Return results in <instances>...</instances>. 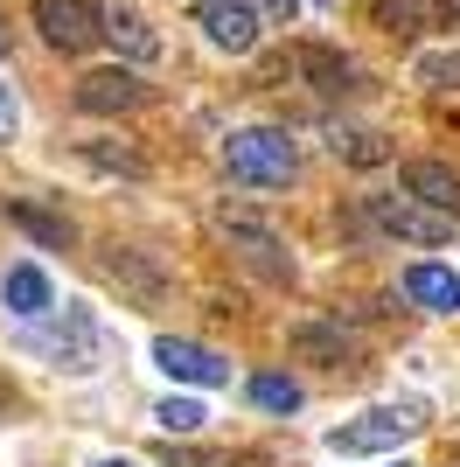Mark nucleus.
<instances>
[{
    "label": "nucleus",
    "mask_w": 460,
    "mask_h": 467,
    "mask_svg": "<svg viewBox=\"0 0 460 467\" xmlns=\"http://www.w3.org/2000/svg\"><path fill=\"white\" fill-rule=\"evenodd\" d=\"M363 216L377 223L383 237H398V244H446V237H454V223H460L454 210H433V202H419L412 189L363 195Z\"/></svg>",
    "instance_id": "obj_4"
},
{
    "label": "nucleus",
    "mask_w": 460,
    "mask_h": 467,
    "mask_svg": "<svg viewBox=\"0 0 460 467\" xmlns=\"http://www.w3.org/2000/svg\"><path fill=\"white\" fill-rule=\"evenodd\" d=\"M412 84H425V91H460V42L454 49H425V57L412 63Z\"/></svg>",
    "instance_id": "obj_18"
},
{
    "label": "nucleus",
    "mask_w": 460,
    "mask_h": 467,
    "mask_svg": "<svg viewBox=\"0 0 460 467\" xmlns=\"http://www.w3.org/2000/svg\"><path fill=\"white\" fill-rule=\"evenodd\" d=\"M153 426L168 432V440H189V432L210 426V411H203V398H189V390H168V398L153 405Z\"/></svg>",
    "instance_id": "obj_16"
},
{
    "label": "nucleus",
    "mask_w": 460,
    "mask_h": 467,
    "mask_svg": "<svg viewBox=\"0 0 460 467\" xmlns=\"http://www.w3.org/2000/svg\"><path fill=\"white\" fill-rule=\"evenodd\" d=\"M224 231H230V244L245 252L251 273H266L272 286H287V279H293V258H287V244H279L272 231H258L251 216H230V210H224Z\"/></svg>",
    "instance_id": "obj_12"
},
{
    "label": "nucleus",
    "mask_w": 460,
    "mask_h": 467,
    "mask_svg": "<svg viewBox=\"0 0 460 467\" xmlns=\"http://www.w3.org/2000/svg\"><path fill=\"white\" fill-rule=\"evenodd\" d=\"M251 405L272 411V419H287V411H300V384H293L287 370H266V377H251Z\"/></svg>",
    "instance_id": "obj_17"
},
{
    "label": "nucleus",
    "mask_w": 460,
    "mask_h": 467,
    "mask_svg": "<svg viewBox=\"0 0 460 467\" xmlns=\"http://www.w3.org/2000/svg\"><path fill=\"white\" fill-rule=\"evenodd\" d=\"M224 168L230 182H245V189H287L300 175V147H293L279 126H237L224 140Z\"/></svg>",
    "instance_id": "obj_1"
},
{
    "label": "nucleus",
    "mask_w": 460,
    "mask_h": 467,
    "mask_svg": "<svg viewBox=\"0 0 460 467\" xmlns=\"http://www.w3.org/2000/svg\"><path fill=\"white\" fill-rule=\"evenodd\" d=\"M91 467H140V461H126V453H119V461H91Z\"/></svg>",
    "instance_id": "obj_24"
},
{
    "label": "nucleus",
    "mask_w": 460,
    "mask_h": 467,
    "mask_svg": "<svg viewBox=\"0 0 460 467\" xmlns=\"http://www.w3.org/2000/svg\"><path fill=\"white\" fill-rule=\"evenodd\" d=\"M147 84L119 63V70H91V78H77V112H140L147 105Z\"/></svg>",
    "instance_id": "obj_11"
},
{
    "label": "nucleus",
    "mask_w": 460,
    "mask_h": 467,
    "mask_svg": "<svg viewBox=\"0 0 460 467\" xmlns=\"http://www.w3.org/2000/svg\"><path fill=\"white\" fill-rule=\"evenodd\" d=\"M0 57H7V28H0Z\"/></svg>",
    "instance_id": "obj_25"
},
{
    "label": "nucleus",
    "mask_w": 460,
    "mask_h": 467,
    "mask_svg": "<svg viewBox=\"0 0 460 467\" xmlns=\"http://www.w3.org/2000/svg\"><path fill=\"white\" fill-rule=\"evenodd\" d=\"M0 307L15 314V321H49V314H57V279L42 273L36 258H21V265H7V279H0Z\"/></svg>",
    "instance_id": "obj_10"
},
{
    "label": "nucleus",
    "mask_w": 460,
    "mask_h": 467,
    "mask_svg": "<svg viewBox=\"0 0 460 467\" xmlns=\"http://www.w3.org/2000/svg\"><path fill=\"white\" fill-rule=\"evenodd\" d=\"M370 21H377L383 36H398V42L454 36V28H460V0H377Z\"/></svg>",
    "instance_id": "obj_9"
},
{
    "label": "nucleus",
    "mask_w": 460,
    "mask_h": 467,
    "mask_svg": "<svg viewBox=\"0 0 460 467\" xmlns=\"http://www.w3.org/2000/svg\"><path fill=\"white\" fill-rule=\"evenodd\" d=\"M251 7H258L266 21H279V28H293V21H300V0H251Z\"/></svg>",
    "instance_id": "obj_23"
},
{
    "label": "nucleus",
    "mask_w": 460,
    "mask_h": 467,
    "mask_svg": "<svg viewBox=\"0 0 460 467\" xmlns=\"http://www.w3.org/2000/svg\"><path fill=\"white\" fill-rule=\"evenodd\" d=\"M293 342H300L307 356H321V363H349V342L335 328H314V321H300V328H293Z\"/></svg>",
    "instance_id": "obj_21"
},
{
    "label": "nucleus",
    "mask_w": 460,
    "mask_h": 467,
    "mask_svg": "<svg viewBox=\"0 0 460 467\" xmlns=\"http://www.w3.org/2000/svg\"><path fill=\"white\" fill-rule=\"evenodd\" d=\"M404 300L425 314H460V273L440 258H419V265H404Z\"/></svg>",
    "instance_id": "obj_13"
},
{
    "label": "nucleus",
    "mask_w": 460,
    "mask_h": 467,
    "mask_svg": "<svg viewBox=\"0 0 460 467\" xmlns=\"http://www.w3.org/2000/svg\"><path fill=\"white\" fill-rule=\"evenodd\" d=\"M84 161H91L98 175H126V182L147 175V161H140L133 147H98V140H91V147H84Z\"/></svg>",
    "instance_id": "obj_20"
},
{
    "label": "nucleus",
    "mask_w": 460,
    "mask_h": 467,
    "mask_svg": "<svg viewBox=\"0 0 460 467\" xmlns=\"http://www.w3.org/2000/svg\"><path fill=\"white\" fill-rule=\"evenodd\" d=\"M266 78L272 84H300V91H314V98H356L363 91V70H356L342 49H328V42H293Z\"/></svg>",
    "instance_id": "obj_3"
},
{
    "label": "nucleus",
    "mask_w": 460,
    "mask_h": 467,
    "mask_svg": "<svg viewBox=\"0 0 460 467\" xmlns=\"http://www.w3.org/2000/svg\"><path fill=\"white\" fill-rule=\"evenodd\" d=\"M28 15H36L42 42L63 49V57H84V49L105 42V7H91V0H36Z\"/></svg>",
    "instance_id": "obj_6"
},
{
    "label": "nucleus",
    "mask_w": 460,
    "mask_h": 467,
    "mask_svg": "<svg viewBox=\"0 0 460 467\" xmlns=\"http://www.w3.org/2000/svg\"><path fill=\"white\" fill-rule=\"evenodd\" d=\"M419 405H370L356 411V419H342V426L321 432L328 453H342V461H363V453H398L404 440H419Z\"/></svg>",
    "instance_id": "obj_2"
},
{
    "label": "nucleus",
    "mask_w": 460,
    "mask_h": 467,
    "mask_svg": "<svg viewBox=\"0 0 460 467\" xmlns=\"http://www.w3.org/2000/svg\"><path fill=\"white\" fill-rule=\"evenodd\" d=\"M15 133H21V91L0 78V140H15Z\"/></svg>",
    "instance_id": "obj_22"
},
{
    "label": "nucleus",
    "mask_w": 460,
    "mask_h": 467,
    "mask_svg": "<svg viewBox=\"0 0 460 467\" xmlns=\"http://www.w3.org/2000/svg\"><path fill=\"white\" fill-rule=\"evenodd\" d=\"M105 42H112L126 63H161V28H153L147 15H133V7H112V15H105Z\"/></svg>",
    "instance_id": "obj_14"
},
{
    "label": "nucleus",
    "mask_w": 460,
    "mask_h": 467,
    "mask_svg": "<svg viewBox=\"0 0 460 467\" xmlns=\"http://www.w3.org/2000/svg\"><path fill=\"white\" fill-rule=\"evenodd\" d=\"M153 370L168 377V384H189V390H224L230 356L203 349V342H182V335H153Z\"/></svg>",
    "instance_id": "obj_8"
},
{
    "label": "nucleus",
    "mask_w": 460,
    "mask_h": 467,
    "mask_svg": "<svg viewBox=\"0 0 460 467\" xmlns=\"http://www.w3.org/2000/svg\"><path fill=\"white\" fill-rule=\"evenodd\" d=\"M195 28H203V42L210 49H224V57H251L258 49V28H266V15L251 7V0H189Z\"/></svg>",
    "instance_id": "obj_7"
},
{
    "label": "nucleus",
    "mask_w": 460,
    "mask_h": 467,
    "mask_svg": "<svg viewBox=\"0 0 460 467\" xmlns=\"http://www.w3.org/2000/svg\"><path fill=\"white\" fill-rule=\"evenodd\" d=\"M328 147H335V161H356V168H377V161H391V140H383V133H335Z\"/></svg>",
    "instance_id": "obj_19"
},
{
    "label": "nucleus",
    "mask_w": 460,
    "mask_h": 467,
    "mask_svg": "<svg viewBox=\"0 0 460 467\" xmlns=\"http://www.w3.org/2000/svg\"><path fill=\"white\" fill-rule=\"evenodd\" d=\"M398 189H412L419 202H433V210H454V216H460V175L446 168V161H412V168H398Z\"/></svg>",
    "instance_id": "obj_15"
},
{
    "label": "nucleus",
    "mask_w": 460,
    "mask_h": 467,
    "mask_svg": "<svg viewBox=\"0 0 460 467\" xmlns=\"http://www.w3.org/2000/svg\"><path fill=\"white\" fill-rule=\"evenodd\" d=\"M28 349L49 356V363L70 370V377H91L98 349H105V328H98V314L84 307V300H70V307H63V335H28Z\"/></svg>",
    "instance_id": "obj_5"
}]
</instances>
